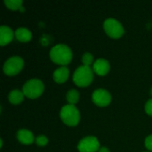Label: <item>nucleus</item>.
Instances as JSON below:
<instances>
[{"instance_id":"nucleus-1","label":"nucleus","mask_w":152,"mask_h":152,"mask_svg":"<svg viewBox=\"0 0 152 152\" xmlns=\"http://www.w3.org/2000/svg\"><path fill=\"white\" fill-rule=\"evenodd\" d=\"M50 59L56 64L66 66L69 64L73 57L71 49L63 44H59L53 46L50 51Z\"/></svg>"},{"instance_id":"nucleus-9","label":"nucleus","mask_w":152,"mask_h":152,"mask_svg":"<svg viewBox=\"0 0 152 152\" xmlns=\"http://www.w3.org/2000/svg\"><path fill=\"white\" fill-rule=\"evenodd\" d=\"M110 69V62L105 59H98L93 64V70L99 76H105Z\"/></svg>"},{"instance_id":"nucleus-16","label":"nucleus","mask_w":152,"mask_h":152,"mask_svg":"<svg viewBox=\"0 0 152 152\" xmlns=\"http://www.w3.org/2000/svg\"><path fill=\"white\" fill-rule=\"evenodd\" d=\"M4 4L6 7L10 10H18L20 9L22 5V1L21 0H4Z\"/></svg>"},{"instance_id":"nucleus-18","label":"nucleus","mask_w":152,"mask_h":152,"mask_svg":"<svg viewBox=\"0 0 152 152\" xmlns=\"http://www.w3.org/2000/svg\"><path fill=\"white\" fill-rule=\"evenodd\" d=\"M35 142H36L37 145H38L40 147H43V146H45L48 143V139L45 135H39V136H37L36 138Z\"/></svg>"},{"instance_id":"nucleus-2","label":"nucleus","mask_w":152,"mask_h":152,"mask_svg":"<svg viewBox=\"0 0 152 152\" xmlns=\"http://www.w3.org/2000/svg\"><path fill=\"white\" fill-rule=\"evenodd\" d=\"M94 80V70L87 66L78 67L73 74V81L79 87L88 86Z\"/></svg>"},{"instance_id":"nucleus-17","label":"nucleus","mask_w":152,"mask_h":152,"mask_svg":"<svg viewBox=\"0 0 152 152\" xmlns=\"http://www.w3.org/2000/svg\"><path fill=\"white\" fill-rule=\"evenodd\" d=\"M93 61H94L93 54H91L90 53H86L83 54V56H82V62H83L84 66L90 67V65L93 64Z\"/></svg>"},{"instance_id":"nucleus-6","label":"nucleus","mask_w":152,"mask_h":152,"mask_svg":"<svg viewBox=\"0 0 152 152\" xmlns=\"http://www.w3.org/2000/svg\"><path fill=\"white\" fill-rule=\"evenodd\" d=\"M24 66V61L20 56L10 57L4 64L3 70L7 76H14L21 71Z\"/></svg>"},{"instance_id":"nucleus-4","label":"nucleus","mask_w":152,"mask_h":152,"mask_svg":"<svg viewBox=\"0 0 152 152\" xmlns=\"http://www.w3.org/2000/svg\"><path fill=\"white\" fill-rule=\"evenodd\" d=\"M44 83L37 78H32L27 81L22 87V92L24 95L29 99L38 98L44 93Z\"/></svg>"},{"instance_id":"nucleus-15","label":"nucleus","mask_w":152,"mask_h":152,"mask_svg":"<svg viewBox=\"0 0 152 152\" xmlns=\"http://www.w3.org/2000/svg\"><path fill=\"white\" fill-rule=\"evenodd\" d=\"M66 99L70 105H75L79 101V93L76 89H71L68 91L66 94Z\"/></svg>"},{"instance_id":"nucleus-3","label":"nucleus","mask_w":152,"mask_h":152,"mask_svg":"<svg viewBox=\"0 0 152 152\" xmlns=\"http://www.w3.org/2000/svg\"><path fill=\"white\" fill-rule=\"evenodd\" d=\"M62 122L69 126H76L80 121V112L75 105H64L60 112Z\"/></svg>"},{"instance_id":"nucleus-11","label":"nucleus","mask_w":152,"mask_h":152,"mask_svg":"<svg viewBox=\"0 0 152 152\" xmlns=\"http://www.w3.org/2000/svg\"><path fill=\"white\" fill-rule=\"evenodd\" d=\"M16 137L18 141L24 145H30L35 142V137L31 131L27 129H20L17 132Z\"/></svg>"},{"instance_id":"nucleus-5","label":"nucleus","mask_w":152,"mask_h":152,"mask_svg":"<svg viewBox=\"0 0 152 152\" xmlns=\"http://www.w3.org/2000/svg\"><path fill=\"white\" fill-rule=\"evenodd\" d=\"M103 28L106 34L110 37L114 38V39L121 37L125 33L122 24L118 20L113 19V18H109L104 20Z\"/></svg>"},{"instance_id":"nucleus-7","label":"nucleus","mask_w":152,"mask_h":152,"mask_svg":"<svg viewBox=\"0 0 152 152\" xmlns=\"http://www.w3.org/2000/svg\"><path fill=\"white\" fill-rule=\"evenodd\" d=\"M79 152H96L100 150V142L94 136H87L83 138L77 145Z\"/></svg>"},{"instance_id":"nucleus-21","label":"nucleus","mask_w":152,"mask_h":152,"mask_svg":"<svg viewBox=\"0 0 152 152\" xmlns=\"http://www.w3.org/2000/svg\"><path fill=\"white\" fill-rule=\"evenodd\" d=\"M98 152H110V150H109L108 148H106V147H101Z\"/></svg>"},{"instance_id":"nucleus-19","label":"nucleus","mask_w":152,"mask_h":152,"mask_svg":"<svg viewBox=\"0 0 152 152\" xmlns=\"http://www.w3.org/2000/svg\"><path fill=\"white\" fill-rule=\"evenodd\" d=\"M145 111L148 115L152 116V99H150L145 104Z\"/></svg>"},{"instance_id":"nucleus-22","label":"nucleus","mask_w":152,"mask_h":152,"mask_svg":"<svg viewBox=\"0 0 152 152\" xmlns=\"http://www.w3.org/2000/svg\"><path fill=\"white\" fill-rule=\"evenodd\" d=\"M151 95H152V88H151Z\"/></svg>"},{"instance_id":"nucleus-12","label":"nucleus","mask_w":152,"mask_h":152,"mask_svg":"<svg viewBox=\"0 0 152 152\" xmlns=\"http://www.w3.org/2000/svg\"><path fill=\"white\" fill-rule=\"evenodd\" d=\"M69 76V70L66 66H61L53 72V80L58 84H62L66 82Z\"/></svg>"},{"instance_id":"nucleus-14","label":"nucleus","mask_w":152,"mask_h":152,"mask_svg":"<svg viewBox=\"0 0 152 152\" xmlns=\"http://www.w3.org/2000/svg\"><path fill=\"white\" fill-rule=\"evenodd\" d=\"M24 94L23 92L18 90V89H14V90H12L9 94H8V100L9 102L12 103V104H14V105H17V104H20L23 102L24 100Z\"/></svg>"},{"instance_id":"nucleus-20","label":"nucleus","mask_w":152,"mask_h":152,"mask_svg":"<svg viewBox=\"0 0 152 152\" xmlns=\"http://www.w3.org/2000/svg\"><path fill=\"white\" fill-rule=\"evenodd\" d=\"M145 147H146L150 151H152V134L149 135V136L145 139Z\"/></svg>"},{"instance_id":"nucleus-10","label":"nucleus","mask_w":152,"mask_h":152,"mask_svg":"<svg viewBox=\"0 0 152 152\" xmlns=\"http://www.w3.org/2000/svg\"><path fill=\"white\" fill-rule=\"evenodd\" d=\"M15 36V32L8 27V26H1L0 27V45L1 46H4L12 42Z\"/></svg>"},{"instance_id":"nucleus-13","label":"nucleus","mask_w":152,"mask_h":152,"mask_svg":"<svg viewBox=\"0 0 152 152\" xmlns=\"http://www.w3.org/2000/svg\"><path fill=\"white\" fill-rule=\"evenodd\" d=\"M15 37L18 41L22 43L29 42L32 38V33L28 28L20 27L15 30Z\"/></svg>"},{"instance_id":"nucleus-8","label":"nucleus","mask_w":152,"mask_h":152,"mask_svg":"<svg viewBox=\"0 0 152 152\" xmlns=\"http://www.w3.org/2000/svg\"><path fill=\"white\" fill-rule=\"evenodd\" d=\"M92 100L99 107H107L111 102V95L105 89H97L93 93Z\"/></svg>"}]
</instances>
